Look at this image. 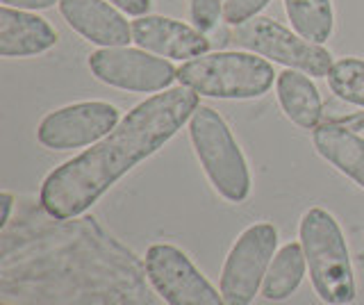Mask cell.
<instances>
[{
	"instance_id": "obj_14",
	"label": "cell",
	"mask_w": 364,
	"mask_h": 305,
	"mask_svg": "<svg viewBox=\"0 0 364 305\" xmlns=\"http://www.w3.org/2000/svg\"><path fill=\"white\" fill-rule=\"evenodd\" d=\"M276 94L278 103L291 123L303 130H314L323 114L321 96L307 73L287 69L276 77Z\"/></svg>"
},
{
	"instance_id": "obj_13",
	"label": "cell",
	"mask_w": 364,
	"mask_h": 305,
	"mask_svg": "<svg viewBox=\"0 0 364 305\" xmlns=\"http://www.w3.org/2000/svg\"><path fill=\"white\" fill-rule=\"evenodd\" d=\"M312 144L326 162L364 189V137L341 123L330 121L314 128Z\"/></svg>"
},
{
	"instance_id": "obj_1",
	"label": "cell",
	"mask_w": 364,
	"mask_h": 305,
	"mask_svg": "<svg viewBox=\"0 0 364 305\" xmlns=\"http://www.w3.org/2000/svg\"><path fill=\"white\" fill-rule=\"evenodd\" d=\"M198 107V94L189 87L146 98L107 137L48 173L39 191L41 208L57 221L85 214L117 180L162 149Z\"/></svg>"
},
{
	"instance_id": "obj_22",
	"label": "cell",
	"mask_w": 364,
	"mask_h": 305,
	"mask_svg": "<svg viewBox=\"0 0 364 305\" xmlns=\"http://www.w3.org/2000/svg\"><path fill=\"white\" fill-rule=\"evenodd\" d=\"M0 205H3V214H0V225H7L11 205H14V196H11L9 191H3V194H0Z\"/></svg>"
},
{
	"instance_id": "obj_4",
	"label": "cell",
	"mask_w": 364,
	"mask_h": 305,
	"mask_svg": "<svg viewBox=\"0 0 364 305\" xmlns=\"http://www.w3.org/2000/svg\"><path fill=\"white\" fill-rule=\"evenodd\" d=\"M189 139L212 187L228 203H244L250 194L246 157L216 109L200 105L189 119Z\"/></svg>"
},
{
	"instance_id": "obj_16",
	"label": "cell",
	"mask_w": 364,
	"mask_h": 305,
	"mask_svg": "<svg viewBox=\"0 0 364 305\" xmlns=\"http://www.w3.org/2000/svg\"><path fill=\"white\" fill-rule=\"evenodd\" d=\"M291 28L312 43H323L333 35L335 16L330 0H284Z\"/></svg>"
},
{
	"instance_id": "obj_11",
	"label": "cell",
	"mask_w": 364,
	"mask_h": 305,
	"mask_svg": "<svg viewBox=\"0 0 364 305\" xmlns=\"http://www.w3.org/2000/svg\"><path fill=\"white\" fill-rule=\"evenodd\" d=\"M60 12L77 35L100 48L128 46L132 41V26L109 0H60Z\"/></svg>"
},
{
	"instance_id": "obj_5",
	"label": "cell",
	"mask_w": 364,
	"mask_h": 305,
	"mask_svg": "<svg viewBox=\"0 0 364 305\" xmlns=\"http://www.w3.org/2000/svg\"><path fill=\"white\" fill-rule=\"evenodd\" d=\"M230 41L259 58H269L287 69L303 71L312 77H328L333 69V55L321 43H312L299 32H291L278 21L267 16H253L246 23L235 26Z\"/></svg>"
},
{
	"instance_id": "obj_23",
	"label": "cell",
	"mask_w": 364,
	"mask_h": 305,
	"mask_svg": "<svg viewBox=\"0 0 364 305\" xmlns=\"http://www.w3.org/2000/svg\"><path fill=\"white\" fill-rule=\"evenodd\" d=\"M341 126H346L350 130H360L364 134V114H355V117H346V119H341L339 121Z\"/></svg>"
},
{
	"instance_id": "obj_18",
	"label": "cell",
	"mask_w": 364,
	"mask_h": 305,
	"mask_svg": "<svg viewBox=\"0 0 364 305\" xmlns=\"http://www.w3.org/2000/svg\"><path fill=\"white\" fill-rule=\"evenodd\" d=\"M223 5L225 0H191L189 12H191L193 28L200 30L203 35L214 30L216 23H219V16H223Z\"/></svg>"
},
{
	"instance_id": "obj_19",
	"label": "cell",
	"mask_w": 364,
	"mask_h": 305,
	"mask_svg": "<svg viewBox=\"0 0 364 305\" xmlns=\"http://www.w3.org/2000/svg\"><path fill=\"white\" fill-rule=\"evenodd\" d=\"M271 0H225L223 5V21L230 26L246 23L248 18L257 16Z\"/></svg>"
},
{
	"instance_id": "obj_6",
	"label": "cell",
	"mask_w": 364,
	"mask_h": 305,
	"mask_svg": "<svg viewBox=\"0 0 364 305\" xmlns=\"http://www.w3.org/2000/svg\"><path fill=\"white\" fill-rule=\"evenodd\" d=\"M278 230L271 223H255L237 237L228 253L219 291L228 305H250L262 291V282L276 255Z\"/></svg>"
},
{
	"instance_id": "obj_17",
	"label": "cell",
	"mask_w": 364,
	"mask_h": 305,
	"mask_svg": "<svg viewBox=\"0 0 364 305\" xmlns=\"http://www.w3.org/2000/svg\"><path fill=\"white\" fill-rule=\"evenodd\" d=\"M328 87L337 98L364 107V60L344 58L335 62L328 73Z\"/></svg>"
},
{
	"instance_id": "obj_2",
	"label": "cell",
	"mask_w": 364,
	"mask_h": 305,
	"mask_svg": "<svg viewBox=\"0 0 364 305\" xmlns=\"http://www.w3.org/2000/svg\"><path fill=\"white\" fill-rule=\"evenodd\" d=\"M299 237L316 296L326 305H350L358 296V287L337 219L323 208L307 210L299 225Z\"/></svg>"
},
{
	"instance_id": "obj_10",
	"label": "cell",
	"mask_w": 364,
	"mask_h": 305,
	"mask_svg": "<svg viewBox=\"0 0 364 305\" xmlns=\"http://www.w3.org/2000/svg\"><path fill=\"white\" fill-rule=\"evenodd\" d=\"M132 41L141 50L171 60H193L210 50L200 30L166 16H139L132 21Z\"/></svg>"
},
{
	"instance_id": "obj_8",
	"label": "cell",
	"mask_w": 364,
	"mask_h": 305,
	"mask_svg": "<svg viewBox=\"0 0 364 305\" xmlns=\"http://www.w3.org/2000/svg\"><path fill=\"white\" fill-rule=\"evenodd\" d=\"M89 71L102 85L139 94L164 92L171 87V82L178 80V69H173L171 62L155 58L148 50L128 46L100 48L91 53Z\"/></svg>"
},
{
	"instance_id": "obj_21",
	"label": "cell",
	"mask_w": 364,
	"mask_h": 305,
	"mask_svg": "<svg viewBox=\"0 0 364 305\" xmlns=\"http://www.w3.org/2000/svg\"><path fill=\"white\" fill-rule=\"evenodd\" d=\"M0 3L14 9H48L60 0H0Z\"/></svg>"
},
{
	"instance_id": "obj_7",
	"label": "cell",
	"mask_w": 364,
	"mask_h": 305,
	"mask_svg": "<svg viewBox=\"0 0 364 305\" xmlns=\"http://www.w3.org/2000/svg\"><path fill=\"white\" fill-rule=\"evenodd\" d=\"M146 276L168 305H228L191 259L171 244H153L144 257Z\"/></svg>"
},
{
	"instance_id": "obj_12",
	"label": "cell",
	"mask_w": 364,
	"mask_h": 305,
	"mask_svg": "<svg viewBox=\"0 0 364 305\" xmlns=\"http://www.w3.org/2000/svg\"><path fill=\"white\" fill-rule=\"evenodd\" d=\"M57 43L55 28L26 9L0 7V55L3 58H32L50 50Z\"/></svg>"
},
{
	"instance_id": "obj_15",
	"label": "cell",
	"mask_w": 364,
	"mask_h": 305,
	"mask_svg": "<svg viewBox=\"0 0 364 305\" xmlns=\"http://www.w3.org/2000/svg\"><path fill=\"white\" fill-rule=\"evenodd\" d=\"M307 269L305 251L301 244L289 242L273 255L269 271L262 282V296L267 301H284L299 289Z\"/></svg>"
},
{
	"instance_id": "obj_3",
	"label": "cell",
	"mask_w": 364,
	"mask_h": 305,
	"mask_svg": "<svg viewBox=\"0 0 364 305\" xmlns=\"http://www.w3.org/2000/svg\"><path fill=\"white\" fill-rule=\"evenodd\" d=\"M273 77V66L255 53H205L187 60L178 69L182 87L193 89L198 96L250 100L264 96Z\"/></svg>"
},
{
	"instance_id": "obj_20",
	"label": "cell",
	"mask_w": 364,
	"mask_h": 305,
	"mask_svg": "<svg viewBox=\"0 0 364 305\" xmlns=\"http://www.w3.org/2000/svg\"><path fill=\"white\" fill-rule=\"evenodd\" d=\"M109 3L132 16H144L151 9V0H109Z\"/></svg>"
},
{
	"instance_id": "obj_9",
	"label": "cell",
	"mask_w": 364,
	"mask_h": 305,
	"mask_svg": "<svg viewBox=\"0 0 364 305\" xmlns=\"http://www.w3.org/2000/svg\"><path fill=\"white\" fill-rule=\"evenodd\" d=\"M117 126V107L102 100H87L46 114L37 128V141L50 151H73L107 137Z\"/></svg>"
}]
</instances>
